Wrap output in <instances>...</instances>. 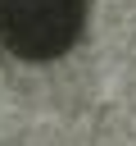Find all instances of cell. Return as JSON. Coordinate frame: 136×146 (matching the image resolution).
Instances as JSON below:
<instances>
[{
	"label": "cell",
	"mask_w": 136,
	"mask_h": 146,
	"mask_svg": "<svg viewBox=\"0 0 136 146\" xmlns=\"http://www.w3.org/2000/svg\"><path fill=\"white\" fill-rule=\"evenodd\" d=\"M91 18V0H0V50L18 59L68 55Z\"/></svg>",
	"instance_id": "6da1fadb"
}]
</instances>
